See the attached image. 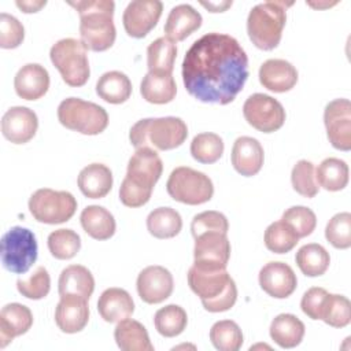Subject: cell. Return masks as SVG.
Segmentation results:
<instances>
[{
  "instance_id": "obj_1",
  "label": "cell",
  "mask_w": 351,
  "mask_h": 351,
  "mask_svg": "<svg viewBox=\"0 0 351 351\" xmlns=\"http://www.w3.org/2000/svg\"><path fill=\"white\" fill-rule=\"evenodd\" d=\"M248 78V58L239 41L225 33L197 38L182 60V82L191 96L213 104H229Z\"/></svg>"
},
{
  "instance_id": "obj_2",
  "label": "cell",
  "mask_w": 351,
  "mask_h": 351,
  "mask_svg": "<svg viewBox=\"0 0 351 351\" xmlns=\"http://www.w3.org/2000/svg\"><path fill=\"white\" fill-rule=\"evenodd\" d=\"M162 171V159L154 148H137L129 159L128 171L119 188L122 204L126 207H141L148 203Z\"/></svg>"
},
{
  "instance_id": "obj_3",
  "label": "cell",
  "mask_w": 351,
  "mask_h": 351,
  "mask_svg": "<svg viewBox=\"0 0 351 351\" xmlns=\"http://www.w3.org/2000/svg\"><path fill=\"white\" fill-rule=\"evenodd\" d=\"M80 15L81 43L86 49L101 52L112 47L117 30L114 25L112 0H80L69 1Z\"/></svg>"
},
{
  "instance_id": "obj_4",
  "label": "cell",
  "mask_w": 351,
  "mask_h": 351,
  "mask_svg": "<svg viewBox=\"0 0 351 351\" xmlns=\"http://www.w3.org/2000/svg\"><path fill=\"white\" fill-rule=\"evenodd\" d=\"M188 284L210 313L226 311L236 303L237 288L226 269L192 265L188 271Z\"/></svg>"
},
{
  "instance_id": "obj_5",
  "label": "cell",
  "mask_w": 351,
  "mask_h": 351,
  "mask_svg": "<svg viewBox=\"0 0 351 351\" xmlns=\"http://www.w3.org/2000/svg\"><path fill=\"white\" fill-rule=\"evenodd\" d=\"M188 137L186 123L177 117L144 118L137 121L129 132V140L137 149L141 147L159 151L174 149Z\"/></svg>"
},
{
  "instance_id": "obj_6",
  "label": "cell",
  "mask_w": 351,
  "mask_h": 351,
  "mask_svg": "<svg viewBox=\"0 0 351 351\" xmlns=\"http://www.w3.org/2000/svg\"><path fill=\"white\" fill-rule=\"evenodd\" d=\"M292 3L265 1L251 8L247 18V33L252 44L263 51L274 49L282 37L287 8Z\"/></svg>"
},
{
  "instance_id": "obj_7",
  "label": "cell",
  "mask_w": 351,
  "mask_h": 351,
  "mask_svg": "<svg viewBox=\"0 0 351 351\" xmlns=\"http://www.w3.org/2000/svg\"><path fill=\"white\" fill-rule=\"evenodd\" d=\"M58 119L64 128L88 136L100 134L108 125V114L101 106L80 97L64 99L58 107Z\"/></svg>"
},
{
  "instance_id": "obj_8",
  "label": "cell",
  "mask_w": 351,
  "mask_h": 351,
  "mask_svg": "<svg viewBox=\"0 0 351 351\" xmlns=\"http://www.w3.org/2000/svg\"><path fill=\"white\" fill-rule=\"evenodd\" d=\"M86 51L81 40L71 37L62 38L51 47V62L67 85L82 86L86 84L90 75Z\"/></svg>"
},
{
  "instance_id": "obj_9",
  "label": "cell",
  "mask_w": 351,
  "mask_h": 351,
  "mask_svg": "<svg viewBox=\"0 0 351 351\" xmlns=\"http://www.w3.org/2000/svg\"><path fill=\"white\" fill-rule=\"evenodd\" d=\"M38 245L36 236L32 230L14 226L7 230L1 237V263L15 274L26 273L37 261Z\"/></svg>"
},
{
  "instance_id": "obj_10",
  "label": "cell",
  "mask_w": 351,
  "mask_h": 351,
  "mask_svg": "<svg viewBox=\"0 0 351 351\" xmlns=\"http://www.w3.org/2000/svg\"><path fill=\"white\" fill-rule=\"evenodd\" d=\"M167 193L176 202L197 206L208 202L214 195V185L208 176L195 169L176 167L166 182Z\"/></svg>"
},
{
  "instance_id": "obj_11",
  "label": "cell",
  "mask_w": 351,
  "mask_h": 351,
  "mask_svg": "<svg viewBox=\"0 0 351 351\" xmlns=\"http://www.w3.org/2000/svg\"><path fill=\"white\" fill-rule=\"evenodd\" d=\"M29 210L36 221L56 225L69 221L74 215L77 200L67 191L41 188L30 196Z\"/></svg>"
},
{
  "instance_id": "obj_12",
  "label": "cell",
  "mask_w": 351,
  "mask_h": 351,
  "mask_svg": "<svg viewBox=\"0 0 351 351\" xmlns=\"http://www.w3.org/2000/svg\"><path fill=\"white\" fill-rule=\"evenodd\" d=\"M243 115L248 125L263 133L276 132L285 122L282 104L265 93L251 95L243 104Z\"/></svg>"
},
{
  "instance_id": "obj_13",
  "label": "cell",
  "mask_w": 351,
  "mask_h": 351,
  "mask_svg": "<svg viewBox=\"0 0 351 351\" xmlns=\"http://www.w3.org/2000/svg\"><path fill=\"white\" fill-rule=\"evenodd\" d=\"M329 143L340 151L351 149V103L348 99L329 101L324 111Z\"/></svg>"
},
{
  "instance_id": "obj_14",
  "label": "cell",
  "mask_w": 351,
  "mask_h": 351,
  "mask_svg": "<svg viewBox=\"0 0 351 351\" xmlns=\"http://www.w3.org/2000/svg\"><path fill=\"white\" fill-rule=\"evenodd\" d=\"M163 4L159 0H134L123 11L122 22L126 33L134 38L145 37L158 23Z\"/></svg>"
},
{
  "instance_id": "obj_15",
  "label": "cell",
  "mask_w": 351,
  "mask_h": 351,
  "mask_svg": "<svg viewBox=\"0 0 351 351\" xmlns=\"http://www.w3.org/2000/svg\"><path fill=\"white\" fill-rule=\"evenodd\" d=\"M193 265L213 269H226L230 258V243L225 233L206 232L195 237Z\"/></svg>"
},
{
  "instance_id": "obj_16",
  "label": "cell",
  "mask_w": 351,
  "mask_h": 351,
  "mask_svg": "<svg viewBox=\"0 0 351 351\" xmlns=\"http://www.w3.org/2000/svg\"><path fill=\"white\" fill-rule=\"evenodd\" d=\"M137 293L143 302L156 304L166 300L174 288L171 273L159 265L147 266L137 276Z\"/></svg>"
},
{
  "instance_id": "obj_17",
  "label": "cell",
  "mask_w": 351,
  "mask_h": 351,
  "mask_svg": "<svg viewBox=\"0 0 351 351\" xmlns=\"http://www.w3.org/2000/svg\"><path fill=\"white\" fill-rule=\"evenodd\" d=\"M38 128L36 112L23 106H15L5 111L1 118V133L14 144H25L30 141Z\"/></svg>"
},
{
  "instance_id": "obj_18",
  "label": "cell",
  "mask_w": 351,
  "mask_h": 351,
  "mask_svg": "<svg viewBox=\"0 0 351 351\" xmlns=\"http://www.w3.org/2000/svg\"><path fill=\"white\" fill-rule=\"evenodd\" d=\"M259 285L269 296L285 299L296 289L298 278L289 265L269 262L259 271Z\"/></svg>"
},
{
  "instance_id": "obj_19",
  "label": "cell",
  "mask_w": 351,
  "mask_h": 351,
  "mask_svg": "<svg viewBox=\"0 0 351 351\" xmlns=\"http://www.w3.org/2000/svg\"><path fill=\"white\" fill-rule=\"evenodd\" d=\"M89 321L88 300L75 295H63L55 310V322L64 333L81 332Z\"/></svg>"
},
{
  "instance_id": "obj_20",
  "label": "cell",
  "mask_w": 351,
  "mask_h": 351,
  "mask_svg": "<svg viewBox=\"0 0 351 351\" xmlns=\"http://www.w3.org/2000/svg\"><path fill=\"white\" fill-rule=\"evenodd\" d=\"M265 159L261 143L248 136L236 138L232 147V165L237 173L244 177H252L262 169Z\"/></svg>"
},
{
  "instance_id": "obj_21",
  "label": "cell",
  "mask_w": 351,
  "mask_h": 351,
  "mask_svg": "<svg viewBox=\"0 0 351 351\" xmlns=\"http://www.w3.org/2000/svg\"><path fill=\"white\" fill-rule=\"evenodd\" d=\"M259 82L271 92H288L298 82V70L288 60L267 59L259 67Z\"/></svg>"
},
{
  "instance_id": "obj_22",
  "label": "cell",
  "mask_w": 351,
  "mask_h": 351,
  "mask_svg": "<svg viewBox=\"0 0 351 351\" xmlns=\"http://www.w3.org/2000/svg\"><path fill=\"white\" fill-rule=\"evenodd\" d=\"M14 88L21 99L37 100L43 97L49 88V74L44 66L27 63L18 70L14 78Z\"/></svg>"
},
{
  "instance_id": "obj_23",
  "label": "cell",
  "mask_w": 351,
  "mask_h": 351,
  "mask_svg": "<svg viewBox=\"0 0 351 351\" xmlns=\"http://www.w3.org/2000/svg\"><path fill=\"white\" fill-rule=\"evenodd\" d=\"M33 325V314L21 303H8L0 311V348H4L14 337L25 335Z\"/></svg>"
},
{
  "instance_id": "obj_24",
  "label": "cell",
  "mask_w": 351,
  "mask_h": 351,
  "mask_svg": "<svg viewBox=\"0 0 351 351\" xmlns=\"http://www.w3.org/2000/svg\"><path fill=\"white\" fill-rule=\"evenodd\" d=\"M202 15L189 4L171 8L165 23V34L173 43L182 41L202 26Z\"/></svg>"
},
{
  "instance_id": "obj_25",
  "label": "cell",
  "mask_w": 351,
  "mask_h": 351,
  "mask_svg": "<svg viewBox=\"0 0 351 351\" xmlns=\"http://www.w3.org/2000/svg\"><path fill=\"white\" fill-rule=\"evenodd\" d=\"M97 310L106 322H119L134 311V302L122 288H107L97 300Z\"/></svg>"
},
{
  "instance_id": "obj_26",
  "label": "cell",
  "mask_w": 351,
  "mask_h": 351,
  "mask_svg": "<svg viewBox=\"0 0 351 351\" xmlns=\"http://www.w3.org/2000/svg\"><path fill=\"white\" fill-rule=\"evenodd\" d=\"M78 188L89 199H101L112 188V173L103 163H90L78 174Z\"/></svg>"
},
{
  "instance_id": "obj_27",
  "label": "cell",
  "mask_w": 351,
  "mask_h": 351,
  "mask_svg": "<svg viewBox=\"0 0 351 351\" xmlns=\"http://www.w3.org/2000/svg\"><path fill=\"white\" fill-rule=\"evenodd\" d=\"M59 295H75L86 300L93 293L95 278L82 265H70L62 270L58 281Z\"/></svg>"
},
{
  "instance_id": "obj_28",
  "label": "cell",
  "mask_w": 351,
  "mask_h": 351,
  "mask_svg": "<svg viewBox=\"0 0 351 351\" xmlns=\"http://www.w3.org/2000/svg\"><path fill=\"white\" fill-rule=\"evenodd\" d=\"M114 339L122 351H154L147 329L143 324L132 318L118 322L114 330Z\"/></svg>"
},
{
  "instance_id": "obj_29",
  "label": "cell",
  "mask_w": 351,
  "mask_h": 351,
  "mask_svg": "<svg viewBox=\"0 0 351 351\" xmlns=\"http://www.w3.org/2000/svg\"><path fill=\"white\" fill-rule=\"evenodd\" d=\"M81 226L86 234L96 240H107L114 236L117 223L112 214L101 206H88L82 210Z\"/></svg>"
},
{
  "instance_id": "obj_30",
  "label": "cell",
  "mask_w": 351,
  "mask_h": 351,
  "mask_svg": "<svg viewBox=\"0 0 351 351\" xmlns=\"http://www.w3.org/2000/svg\"><path fill=\"white\" fill-rule=\"evenodd\" d=\"M304 324L293 314H278L270 324V337L281 348L299 346L304 336Z\"/></svg>"
},
{
  "instance_id": "obj_31",
  "label": "cell",
  "mask_w": 351,
  "mask_h": 351,
  "mask_svg": "<svg viewBox=\"0 0 351 351\" xmlns=\"http://www.w3.org/2000/svg\"><path fill=\"white\" fill-rule=\"evenodd\" d=\"M96 93L107 103L121 104L130 97L132 82L129 77L122 71H107L97 80Z\"/></svg>"
},
{
  "instance_id": "obj_32",
  "label": "cell",
  "mask_w": 351,
  "mask_h": 351,
  "mask_svg": "<svg viewBox=\"0 0 351 351\" xmlns=\"http://www.w3.org/2000/svg\"><path fill=\"white\" fill-rule=\"evenodd\" d=\"M177 58V47L167 37H159L147 48L148 73L170 75Z\"/></svg>"
},
{
  "instance_id": "obj_33",
  "label": "cell",
  "mask_w": 351,
  "mask_h": 351,
  "mask_svg": "<svg viewBox=\"0 0 351 351\" xmlns=\"http://www.w3.org/2000/svg\"><path fill=\"white\" fill-rule=\"evenodd\" d=\"M140 93L144 100L152 104L170 103L177 93V85L173 75L147 73L140 85Z\"/></svg>"
},
{
  "instance_id": "obj_34",
  "label": "cell",
  "mask_w": 351,
  "mask_h": 351,
  "mask_svg": "<svg viewBox=\"0 0 351 351\" xmlns=\"http://www.w3.org/2000/svg\"><path fill=\"white\" fill-rule=\"evenodd\" d=\"M147 229L156 239H171L182 229L178 211L171 207H158L147 217Z\"/></svg>"
},
{
  "instance_id": "obj_35",
  "label": "cell",
  "mask_w": 351,
  "mask_h": 351,
  "mask_svg": "<svg viewBox=\"0 0 351 351\" xmlns=\"http://www.w3.org/2000/svg\"><path fill=\"white\" fill-rule=\"evenodd\" d=\"M295 261L304 276L318 277L328 270L330 256L329 252L321 244L310 243L298 250Z\"/></svg>"
},
{
  "instance_id": "obj_36",
  "label": "cell",
  "mask_w": 351,
  "mask_h": 351,
  "mask_svg": "<svg viewBox=\"0 0 351 351\" xmlns=\"http://www.w3.org/2000/svg\"><path fill=\"white\" fill-rule=\"evenodd\" d=\"M315 178L326 191H341L348 184V165L339 158H326L317 167Z\"/></svg>"
},
{
  "instance_id": "obj_37",
  "label": "cell",
  "mask_w": 351,
  "mask_h": 351,
  "mask_svg": "<svg viewBox=\"0 0 351 351\" xmlns=\"http://www.w3.org/2000/svg\"><path fill=\"white\" fill-rule=\"evenodd\" d=\"M154 324L159 335L165 337H176L186 328L188 315L181 306L167 304L155 313Z\"/></svg>"
},
{
  "instance_id": "obj_38",
  "label": "cell",
  "mask_w": 351,
  "mask_h": 351,
  "mask_svg": "<svg viewBox=\"0 0 351 351\" xmlns=\"http://www.w3.org/2000/svg\"><path fill=\"white\" fill-rule=\"evenodd\" d=\"M210 340L219 351H237L243 346V332L232 319L215 322L210 329Z\"/></svg>"
},
{
  "instance_id": "obj_39",
  "label": "cell",
  "mask_w": 351,
  "mask_h": 351,
  "mask_svg": "<svg viewBox=\"0 0 351 351\" xmlns=\"http://www.w3.org/2000/svg\"><path fill=\"white\" fill-rule=\"evenodd\" d=\"M299 241L293 229L282 219L270 223L265 230V245L274 254L289 252Z\"/></svg>"
},
{
  "instance_id": "obj_40",
  "label": "cell",
  "mask_w": 351,
  "mask_h": 351,
  "mask_svg": "<svg viewBox=\"0 0 351 351\" xmlns=\"http://www.w3.org/2000/svg\"><path fill=\"white\" fill-rule=\"evenodd\" d=\"M223 154V141L215 133H199L191 143V155L199 163H214Z\"/></svg>"
},
{
  "instance_id": "obj_41",
  "label": "cell",
  "mask_w": 351,
  "mask_h": 351,
  "mask_svg": "<svg viewBox=\"0 0 351 351\" xmlns=\"http://www.w3.org/2000/svg\"><path fill=\"white\" fill-rule=\"evenodd\" d=\"M81 248V239L73 229H58L48 236V250L56 259H71Z\"/></svg>"
},
{
  "instance_id": "obj_42",
  "label": "cell",
  "mask_w": 351,
  "mask_h": 351,
  "mask_svg": "<svg viewBox=\"0 0 351 351\" xmlns=\"http://www.w3.org/2000/svg\"><path fill=\"white\" fill-rule=\"evenodd\" d=\"M321 319L333 328H344L351 322V303L343 295L328 293Z\"/></svg>"
},
{
  "instance_id": "obj_43",
  "label": "cell",
  "mask_w": 351,
  "mask_h": 351,
  "mask_svg": "<svg viewBox=\"0 0 351 351\" xmlns=\"http://www.w3.org/2000/svg\"><path fill=\"white\" fill-rule=\"evenodd\" d=\"M291 182L293 189L304 197H314L319 191V185L315 178V167L306 159L299 160L293 166L291 173Z\"/></svg>"
},
{
  "instance_id": "obj_44",
  "label": "cell",
  "mask_w": 351,
  "mask_h": 351,
  "mask_svg": "<svg viewBox=\"0 0 351 351\" xmlns=\"http://www.w3.org/2000/svg\"><path fill=\"white\" fill-rule=\"evenodd\" d=\"M326 240L339 250L351 247V214L339 213L333 215L325 228Z\"/></svg>"
},
{
  "instance_id": "obj_45",
  "label": "cell",
  "mask_w": 351,
  "mask_h": 351,
  "mask_svg": "<svg viewBox=\"0 0 351 351\" xmlns=\"http://www.w3.org/2000/svg\"><path fill=\"white\" fill-rule=\"evenodd\" d=\"M18 292L32 300L43 299L51 289V278L45 267L38 266L29 278H19L16 281Z\"/></svg>"
},
{
  "instance_id": "obj_46",
  "label": "cell",
  "mask_w": 351,
  "mask_h": 351,
  "mask_svg": "<svg viewBox=\"0 0 351 351\" xmlns=\"http://www.w3.org/2000/svg\"><path fill=\"white\" fill-rule=\"evenodd\" d=\"M281 219L293 229L299 239L310 236L317 226V217L314 211L304 206L289 207L284 211Z\"/></svg>"
},
{
  "instance_id": "obj_47",
  "label": "cell",
  "mask_w": 351,
  "mask_h": 351,
  "mask_svg": "<svg viewBox=\"0 0 351 351\" xmlns=\"http://www.w3.org/2000/svg\"><path fill=\"white\" fill-rule=\"evenodd\" d=\"M228 229L229 223L226 217L222 213L214 210L196 214L191 222V232L193 239L206 232H219L226 234Z\"/></svg>"
},
{
  "instance_id": "obj_48",
  "label": "cell",
  "mask_w": 351,
  "mask_h": 351,
  "mask_svg": "<svg viewBox=\"0 0 351 351\" xmlns=\"http://www.w3.org/2000/svg\"><path fill=\"white\" fill-rule=\"evenodd\" d=\"M25 37V29L22 23L7 12L0 14V47L4 49H12L22 44Z\"/></svg>"
},
{
  "instance_id": "obj_49",
  "label": "cell",
  "mask_w": 351,
  "mask_h": 351,
  "mask_svg": "<svg viewBox=\"0 0 351 351\" xmlns=\"http://www.w3.org/2000/svg\"><path fill=\"white\" fill-rule=\"evenodd\" d=\"M328 293L329 292L326 289L319 287L310 288L307 292H304L300 300L302 311L311 319H321Z\"/></svg>"
},
{
  "instance_id": "obj_50",
  "label": "cell",
  "mask_w": 351,
  "mask_h": 351,
  "mask_svg": "<svg viewBox=\"0 0 351 351\" xmlns=\"http://www.w3.org/2000/svg\"><path fill=\"white\" fill-rule=\"evenodd\" d=\"M47 4V1H25V0H18L16 7H19L23 12L30 14V12H37L40 8H43Z\"/></svg>"
},
{
  "instance_id": "obj_51",
  "label": "cell",
  "mask_w": 351,
  "mask_h": 351,
  "mask_svg": "<svg viewBox=\"0 0 351 351\" xmlns=\"http://www.w3.org/2000/svg\"><path fill=\"white\" fill-rule=\"evenodd\" d=\"M203 7H206L210 12H222L225 11L228 7L232 5V1H223V3H200Z\"/></svg>"
}]
</instances>
